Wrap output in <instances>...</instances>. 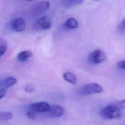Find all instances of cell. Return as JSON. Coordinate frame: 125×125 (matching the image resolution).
<instances>
[{
	"mask_svg": "<svg viewBox=\"0 0 125 125\" xmlns=\"http://www.w3.org/2000/svg\"><path fill=\"white\" fill-rule=\"evenodd\" d=\"M101 116L105 119H114L120 118L121 110L115 104L107 105L100 111Z\"/></svg>",
	"mask_w": 125,
	"mask_h": 125,
	"instance_id": "6da1fadb",
	"label": "cell"
},
{
	"mask_svg": "<svg viewBox=\"0 0 125 125\" xmlns=\"http://www.w3.org/2000/svg\"><path fill=\"white\" fill-rule=\"evenodd\" d=\"M103 91L102 86L96 83L85 84L78 89V93L81 95H88L96 93H100Z\"/></svg>",
	"mask_w": 125,
	"mask_h": 125,
	"instance_id": "7a4b0ae2",
	"label": "cell"
},
{
	"mask_svg": "<svg viewBox=\"0 0 125 125\" xmlns=\"http://www.w3.org/2000/svg\"><path fill=\"white\" fill-rule=\"evenodd\" d=\"M51 26L50 18L47 15L43 16L38 19L35 22L33 28L36 30L42 31L49 29Z\"/></svg>",
	"mask_w": 125,
	"mask_h": 125,
	"instance_id": "3957f363",
	"label": "cell"
},
{
	"mask_svg": "<svg viewBox=\"0 0 125 125\" xmlns=\"http://www.w3.org/2000/svg\"><path fill=\"white\" fill-rule=\"evenodd\" d=\"M50 6V3L48 1H42L36 4L31 11L32 15L34 17L40 16L46 11Z\"/></svg>",
	"mask_w": 125,
	"mask_h": 125,
	"instance_id": "277c9868",
	"label": "cell"
},
{
	"mask_svg": "<svg viewBox=\"0 0 125 125\" xmlns=\"http://www.w3.org/2000/svg\"><path fill=\"white\" fill-rule=\"evenodd\" d=\"M10 27L15 32H22L25 29L26 21L23 18L21 17L15 18L11 21Z\"/></svg>",
	"mask_w": 125,
	"mask_h": 125,
	"instance_id": "5b68a950",
	"label": "cell"
},
{
	"mask_svg": "<svg viewBox=\"0 0 125 125\" xmlns=\"http://www.w3.org/2000/svg\"><path fill=\"white\" fill-rule=\"evenodd\" d=\"M105 59V54L101 50H96L91 52L88 56L89 61L93 64H99Z\"/></svg>",
	"mask_w": 125,
	"mask_h": 125,
	"instance_id": "8992f818",
	"label": "cell"
},
{
	"mask_svg": "<svg viewBox=\"0 0 125 125\" xmlns=\"http://www.w3.org/2000/svg\"><path fill=\"white\" fill-rule=\"evenodd\" d=\"M50 106V105H49L47 103L42 102L31 104L29 105V108L30 110L36 112L45 113L49 111Z\"/></svg>",
	"mask_w": 125,
	"mask_h": 125,
	"instance_id": "52a82bcc",
	"label": "cell"
},
{
	"mask_svg": "<svg viewBox=\"0 0 125 125\" xmlns=\"http://www.w3.org/2000/svg\"><path fill=\"white\" fill-rule=\"evenodd\" d=\"M64 112L63 108L58 104H53L50 106V109L47 112L49 115L53 117H58L62 116Z\"/></svg>",
	"mask_w": 125,
	"mask_h": 125,
	"instance_id": "ba28073f",
	"label": "cell"
},
{
	"mask_svg": "<svg viewBox=\"0 0 125 125\" xmlns=\"http://www.w3.org/2000/svg\"><path fill=\"white\" fill-rule=\"evenodd\" d=\"M33 53L28 50H24L19 53L17 56V60L20 62L26 61L28 58L33 57Z\"/></svg>",
	"mask_w": 125,
	"mask_h": 125,
	"instance_id": "9c48e42d",
	"label": "cell"
},
{
	"mask_svg": "<svg viewBox=\"0 0 125 125\" xmlns=\"http://www.w3.org/2000/svg\"><path fill=\"white\" fill-rule=\"evenodd\" d=\"M63 79L71 84H75L77 83V79L76 76L72 72H66L63 75Z\"/></svg>",
	"mask_w": 125,
	"mask_h": 125,
	"instance_id": "30bf717a",
	"label": "cell"
},
{
	"mask_svg": "<svg viewBox=\"0 0 125 125\" xmlns=\"http://www.w3.org/2000/svg\"><path fill=\"white\" fill-rule=\"evenodd\" d=\"M64 25L66 28L69 29H75L78 27L79 24L76 19L73 18H70L66 21Z\"/></svg>",
	"mask_w": 125,
	"mask_h": 125,
	"instance_id": "8fae6325",
	"label": "cell"
},
{
	"mask_svg": "<svg viewBox=\"0 0 125 125\" xmlns=\"http://www.w3.org/2000/svg\"><path fill=\"white\" fill-rule=\"evenodd\" d=\"M83 2L80 0H65L62 1V5L66 8L71 7L77 5L81 4Z\"/></svg>",
	"mask_w": 125,
	"mask_h": 125,
	"instance_id": "7c38bea8",
	"label": "cell"
},
{
	"mask_svg": "<svg viewBox=\"0 0 125 125\" xmlns=\"http://www.w3.org/2000/svg\"><path fill=\"white\" fill-rule=\"evenodd\" d=\"M17 82V79L12 77H8L4 79L3 82V84L6 88H9L15 85Z\"/></svg>",
	"mask_w": 125,
	"mask_h": 125,
	"instance_id": "4fadbf2b",
	"label": "cell"
},
{
	"mask_svg": "<svg viewBox=\"0 0 125 125\" xmlns=\"http://www.w3.org/2000/svg\"><path fill=\"white\" fill-rule=\"evenodd\" d=\"M7 42L1 38H0V57L2 56L6 52L7 49Z\"/></svg>",
	"mask_w": 125,
	"mask_h": 125,
	"instance_id": "5bb4252c",
	"label": "cell"
},
{
	"mask_svg": "<svg viewBox=\"0 0 125 125\" xmlns=\"http://www.w3.org/2000/svg\"><path fill=\"white\" fill-rule=\"evenodd\" d=\"M12 118V114L9 112H0V120L6 121L11 119Z\"/></svg>",
	"mask_w": 125,
	"mask_h": 125,
	"instance_id": "9a60e30c",
	"label": "cell"
},
{
	"mask_svg": "<svg viewBox=\"0 0 125 125\" xmlns=\"http://www.w3.org/2000/svg\"><path fill=\"white\" fill-rule=\"evenodd\" d=\"M27 115L29 118H30L31 119H33V120L35 119L37 117L36 112L33 110H30L27 111Z\"/></svg>",
	"mask_w": 125,
	"mask_h": 125,
	"instance_id": "2e32d148",
	"label": "cell"
},
{
	"mask_svg": "<svg viewBox=\"0 0 125 125\" xmlns=\"http://www.w3.org/2000/svg\"><path fill=\"white\" fill-rule=\"evenodd\" d=\"M115 104L118 107V108L121 110H122V109L125 108V100L121 101Z\"/></svg>",
	"mask_w": 125,
	"mask_h": 125,
	"instance_id": "e0dca14e",
	"label": "cell"
},
{
	"mask_svg": "<svg viewBox=\"0 0 125 125\" xmlns=\"http://www.w3.org/2000/svg\"><path fill=\"white\" fill-rule=\"evenodd\" d=\"M117 65L120 68L125 70V60L118 62L117 63Z\"/></svg>",
	"mask_w": 125,
	"mask_h": 125,
	"instance_id": "ac0fdd59",
	"label": "cell"
},
{
	"mask_svg": "<svg viewBox=\"0 0 125 125\" xmlns=\"http://www.w3.org/2000/svg\"><path fill=\"white\" fill-rule=\"evenodd\" d=\"M33 87L32 86V85H27L26 86V87H25V90L26 92H32L33 91Z\"/></svg>",
	"mask_w": 125,
	"mask_h": 125,
	"instance_id": "d6986e66",
	"label": "cell"
},
{
	"mask_svg": "<svg viewBox=\"0 0 125 125\" xmlns=\"http://www.w3.org/2000/svg\"><path fill=\"white\" fill-rule=\"evenodd\" d=\"M5 90L3 89H0V100L5 95Z\"/></svg>",
	"mask_w": 125,
	"mask_h": 125,
	"instance_id": "ffe728a7",
	"label": "cell"
},
{
	"mask_svg": "<svg viewBox=\"0 0 125 125\" xmlns=\"http://www.w3.org/2000/svg\"><path fill=\"white\" fill-rule=\"evenodd\" d=\"M123 27H124V28L125 29V19L123 21Z\"/></svg>",
	"mask_w": 125,
	"mask_h": 125,
	"instance_id": "44dd1931",
	"label": "cell"
}]
</instances>
